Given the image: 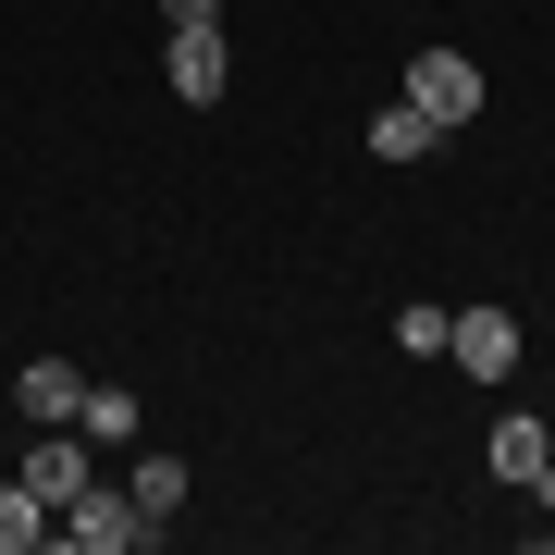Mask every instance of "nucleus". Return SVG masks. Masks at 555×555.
<instances>
[{"instance_id": "nucleus-1", "label": "nucleus", "mask_w": 555, "mask_h": 555, "mask_svg": "<svg viewBox=\"0 0 555 555\" xmlns=\"http://www.w3.org/2000/svg\"><path fill=\"white\" fill-rule=\"evenodd\" d=\"M50 543H75V555H137V543H160V518H149L137 494H112L100 469H87L75 494L50 506Z\"/></svg>"}, {"instance_id": "nucleus-2", "label": "nucleus", "mask_w": 555, "mask_h": 555, "mask_svg": "<svg viewBox=\"0 0 555 555\" xmlns=\"http://www.w3.org/2000/svg\"><path fill=\"white\" fill-rule=\"evenodd\" d=\"M396 100H420L433 124H469V112H481V62H469V50H420Z\"/></svg>"}, {"instance_id": "nucleus-3", "label": "nucleus", "mask_w": 555, "mask_h": 555, "mask_svg": "<svg viewBox=\"0 0 555 555\" xmlns=\"http://www.w3.org/2000/svg\"><path fill=\"white\" fill-rule=\"evenodd\" d=\"M160 75H173L185 112H210L222 87H235V62H222V25H173V50H160Z\"/></svg>"}, {"instance_id": "nucleus-4", "label": "nucleus", "mask_w": 555, "mask_h": 555, "mask_svg": "<svg viewBox=\"0 0 555 555\" xmlns=\"http://www.w3.org/2000/svg\"><path fill=\"white\" fill-rule=\"evenodd\" d=\"M444 358H456L469 383H506V371H518V321H506V309H456V321H444Z\"/></svg>"}, {"instance_id": "nucleus-5", "label": "nucleus", "mask_w": 555, "mask_h": 555, "mask_svg": "<svg viewBox=\"0 0 555 555\" xmlns=\"http://www.w3.org/2000/svg\"><path fill=\"white\" fill-rule=\"evenodd\" d=\"M494 481H518V494L555 506V433L543 420H494Z\"/></svg>"}, {"instance_id": "nucleus-6", "label": "nucleus", "mask_w": 555, "mask_h": 555, "mask_svg": "<svg viewBox=\"0 0 555 555\" xmlns=\"http://www.w3.org/2000/svg\"><path fill=\"white\" fill-rule=\"evenodd\" d=\"M13 408H25V420H38V433H62V420H75V408H87V371H75V358H38V371H25V383H13Z\"/></svg>"}, {"instance_id": "nucleus-7", "label": "nucleus", "mask_w": 555, "mask_h": 555, "mask_svg": "<svg viewBox=\"0 0 555 555\" xmlns=\"http://www.w3.org/2000/svg\"><path fill=\"white\" fill-rule=\"evenodd\" d=\"M87 469H100V444H87V433H75V420H62V433H38V456H25V481H38V494H50V506H62V494H75V481H87Z\"/></svg>"}, {"instance_id": "nucleus-8", "label": "nucleus", "mask_w": 555, "mask_h": 555, "mask_svg": "<svg viewBox=\"0 0 555 555\" xmlns=\"http://www.w3.org/2000/svg\"><path fill=\"white\" fill-rule=\"evenodd\" d=\"M433 149H444V124L420 112V100H383L371 112V160H433Z\"/></svg>"}, {"instance_id": "nucleus-9", "label": "nucleus", "mask_w": 555, "mask_h": 555, "mask_svg": "<svg viewBox=\"0 0 555 555\" xmlns=\"http://www.w3.org/2000/svg\"><path fill=\"white\" fill-rule=\"evenodd\" d=\"M75 433H87V444H137V433H149V408L124 396V383H87V408H75Z\"/></svg>"}, {"instance_id": "nucleus-10", "label": "nucleus", "mask_w": 555, "mask_h": 555, "mask_svg": "<svg viewBox=\"0 0 555 555\" xmlns=\"http://www.w3.org/2000/svg\"><path fill=\"white\" fill-rule=\"evenodd\" d=\"M25 543H50V494L38 481H0V555H25Z\"/></svg>"}, {"instance_id": "nucleus-11", "label": "nucleus", "mask_w": 555, "mask_h": 555, "mask_svg": "<svg viewBox=\"0 0 555 555\" xmlns=\"http://www.w3.org/2000/svg\"><path fill=\"white\" fill-rule=\"evenodd\" d=\"M124 494H137L149 518H173V506H185V456H137V481H124Z\"/></svg>"}, {"instance_id": "nucleus-12", "label": "nucleus", "mask_w": 555, "mask_h": 555, "mask_svg": "<svg viewBox=\"0 0 555 555\" xmlns=\"http://www.w3.org/2000/svg\"><path fill=\"white\" fill-rule=\"evenodd\" d=\"M444 321H456V309H396V346H408V358H444Z\"/></svg>"}, {"instance_id": "nucleus-13", "label": "nucleus", "mask_w": 555, "mask_h": 555, "mask_svg": "<svg viewBox=\"0 0 555 555\" xmlns=\"http://www.w3.org/2000/svg\"><path fill=\"white\" fill-rule=\"evenodd\" d=\"M160 25H222V0H160Z\"/></svg>"}]
</instances>
